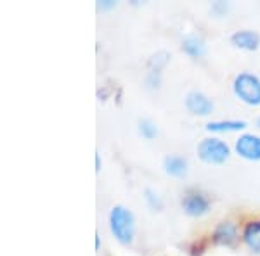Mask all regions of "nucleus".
Returning <instances> with one entry per match:
<instances>
[{
  "mask_svg": "<svg viewBox=\"0 0 260 256\" xmlns=\"http://www.w3.org/2000/svg\"><path fill=\"white\" fill-rule=\"evenodd\" d=\"M99 246H101V237L99 234H95V251H99Z\"/></svg>",
  "mask_w": 260,
  "mask_h": 256,
  "instance_id": "6ab92c4d",
  "label": "nucleus"
},
{
  "mask_svg": "<svg viewBox=\"0 0 260 256\" xmlns=\"http://www.w3.org/2000/svg\"><path fill=\"white\" fill-rule=\"evenodd\" d=\"M196 154L207 165H224L231 158V148L219 137H205L196 145Z\"/></svg>",
  "mask_w": 260,
  "mask_h": 256,
  "instance_id": "7ed1b4c3",
  "label": "nucleus"
},
{
  "mask_svg": "<svg viewBox=\"0 0 260 256\" xmlns=\"http://www.w3.org/2000/svg\"><path fill=\"white\" fill-rule=\"evenodd\" d=\"M111 236L123 246H128L134 242L136 237V215L132 209L123 204H115L108 216Z\"/></svg>",
  "mask_w": 260,
  "mask_h": 256,
  "instance_id": "f257e3e1",
  "label": "nucleus"
},
{
  "mask_svg": "<svg viewBox=\"0 0 260 256\" xmlns=\"http://www.w3.org/2000/svg\"><path fill=\"white\" fill-rule=\"evenodd\" d=\"M231 44L240 50L253 52L260 47V35L253 30H238L231 35Z\"/></svg>",
  "mask_w": 260,
  "mask_h": 256,
  "instance_id": "1a4fd4ad",
  "label": "nucleus"
},
{
  "mask_svg": "<svg viewBox=\"0 0 260 256\" xmlns=\"http://www.w3.org/2000/svg\"><path fill=\"white\" fill-rule=\"evenodd\" d=\"M144 201L151 211H161L163 209V199L154 189H151V187L144 189Z\"/></svg>",
  "mask_w": 260,
  "mask_h": 256,
  "instance_id": "ddd939ff",
  "label": "nucleus"
},
{
  "mask_svg": "<svg viewBox=\"0 0 260 256\" xmlns=\"http://www.w3.org/2000/svg\"><path fill=\"white\" fill-rule=\"evenodd\" d=\"M160 82H161V71L149 69L148 78H146V83H148L149 89H158V87H160Z\"/></svg>",
  "mask_w": 260,
  "mask_h": 256,
  "instance_id": "dca6fc26",
  "label": "nucleus"
},
{
  "mask_svg": "<svg viewBox=\"0 0 260 256\" xmlns=\"http://www.w3.org/2000/svg\"><path fill=\"white\" fill-rule=\"evenodd\" d=\"M115 7H116L115 0H101V2H98L99 11H110V9H115Z\"/></svg>",
  "mask_w": 260,
  "mask_h": 256,
  "instance_id": "f3484780",
  "label": "nucleus"
},
{
  "mask_svg": "<svg viewBox=\"0 0 260 256\" xmlns=\"http://www.w3.org/2000/svg\"><path fill=\"white\" fill-rule=\"evenodd\" d=\"M241 241L251 253L260 254V218L248 220L245 225H243Z\"/></svg>",
  "mask_w": 260,
  "mask_h": 256,
  "instance_id": "6e6552de",
  "label": "nucleus"
},
{
  "mask_svg": "<svg viewBox=\"0 0 260 256\" xmlns=\"http://www.w3.org/2000/svg\"><path fill=\"white\" fill-rule=\"evenodd\" d=\"M180 204H182L184 213L191 218L205 216L210 211V199H208L203 192H198V191L187 192V194L182 197V203Z\"/></svg>",
  "mask_w": 260,
  "mask_h": 256,
  "instance_id": "0eeeda50",
  "label": "nucleus"
},
{
  "mask_svg": "<svg viewBox=\"0 0 260 256\" xmlns=\"http://www.w3.org/2000/svg\"><path fill=\"white\" fill-rule=\"evenodd\" d=\"M187 113L194 116H208L213 113V100L201 90H189L184 97Z\"/></svg>",
  "mask_w": 260,
  "mask_h": 256,
  "instance_id": "423d86ee",
  "label": "nucleus"
},
{
  "mask_svg": "<svg viewBox=\"0 0 260 256\" xmlns=\"http://www.w3.org/2000/svg\"><path fill=\"white\" fill-rule=\"evenodd\" d=\"M101 166H103V161H101V154L95 153V171H101Z\"/></svg>",
  "mask_w": 260,
  "mask_h": 256,
  "instance_id": "a211bd4d",
  "label": "nucleus"
},
{
  "mask_svg": "<svg viewBox=\"0 0 260 256\" xmlns=\"http://www.w3.org/2000/svg\"><path fill=\"white\" fill-rule=\"evenodd\" d=\"M229 4L228 2H222V0H219V2H213L212 4V7H210V12L215 18H222V16H225L228 14V11H229Z\"/></svg>",
  "mask_w": 260,
  "mask_h": 256,
  "instance_id": "2eb2a0df",
  "label": "nucleus"
},
{
  "mask_svg": "<svg viewBox=\"0 0 260 256\" xmlns=\"http://www.w3.org/2000/svg\"><path fill=\"white\" fill-rule=\"evenodd\" d=\"M248 123L245 120H217L208 121L205 125V130L210 133H233V132H243Z\"/></svg>",
  "mask_w": 260,
  "mask_h": 256,
  "instance_id": "9b49d317",
  "label": "nucleus"
},
{
  "mask_svg": "<svg viewBox=\"0 0 260 256\" xmlns=\"http://www.w3.org/2000/svg\"><path fill=\"white\" fill-rule=\"evenodd\" d=\"M257 127L260 128V116H258V118H257Z\"/></svg>",
  "mask_w": 260,
  "mask_h": 256,
  "instance_id": "aec40b11",
  "label": "nucleus"
},
{
  "mask_svg": "<svg viewBox=\"0 0 260 256\" xmlns=\"http://www.w3.org/2000/svg\"><path fill=\"white\" fill-rule=\"evenodd\" d=\"M212 241L217 246L224 247L236 246V242L240 241V229H238V225L233 220H222L213 227Z\"/></svg>",
  "mask_w": 260,
  "mask_h": 256,
  "instance_id": "39448f33",
  "label": "nucleus"
},
{
  "mask_svg": "<svg viewBox=\"0 0 260 256\" xmlns=\"http://www.w3.org/2000/svg\"><path fill=\"white\" fill-rule=\"evenodd\" d=\"M163 170H165L167 175L174 178H182L187 175V170H189V163H187L186 158L177 156V154H169V156L163 158Z\"/></svg>",
  "mask_w": 260,
  "mask_h": 256,
  "instance_id": "9d476101",
  "label": "nucleus"
},
{
  "mask_svg": "<svg viewBox=\"0 0 260 256\" xmlns=\"http://www.w3.org/2000/svg\"><path fill=\"white\" fill-rule=\"evenodd\" d=\"M180 49L186 56L192 57V59H200V57L205 56L207 52V45H205V40L198 35H187L184 36L182 44H180Z\"/></svg>",
  "mask_w": 260,
  "mask_h": 256,
  "instance_id": "f8f14e48",
  "label": "nucleus"
},
{
  "mask_svg": "<svg viewBox=\"0 0 260 256\" xmlns=\"http://www.w3.org/2000/svg\"><path fill=\"white\" fill-rule=\"evenodd\" d=\"M139 133L146 140H153L158 137V127L154 121H151L149 118H142L139 121Z\"/></svg>",
  "mask_w": 260,
  "mask_h": 256,
  "instance_id": "4468645a",
  "label": "nucleus"
},
{
  "mask_svg": "<svg viewBox=\"0 0 260 256\" xmlns=\"http://www.w3.org/2000/svg\"><path fill=\"white\" fill-rule=\"evenodd\" d=\"M233 94L246 106H260V77L251 71H240L233 80Z\"/></svg>",
  "mask_w": 260,
  "mask_h": 256,
  "instance_id": "f03ea898",
  "label": "nucleus"
},
{
  "mask_svg": "<svg viewBox=\"0 0 260 256\" xmlns=\"http://www.w3.org/2000/svg\"><path fill=\"white\" fill-rule=\"evenodd\" d=\"M234 153L246 161H260V135L251 132H243L234 140Z\"/></svg>",
  "mask_w": 260,
  "mask_h": 256,
  "instance_id": "20e7f679",
  "label": "nucleus"
}]
</instances>
